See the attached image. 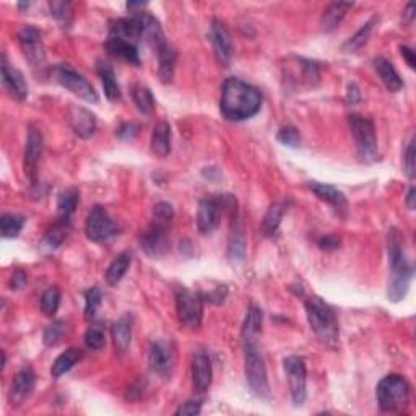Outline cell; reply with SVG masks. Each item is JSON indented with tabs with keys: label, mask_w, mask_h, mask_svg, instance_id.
Masks as SVG:
<instances>
[{
	"label": "cell",
	"mask_w": 416,
	"mask_h": 416,
	"mask_svg": "<svg viewBox=\"0 0 416 416\" xmlns=\"http://www.w3.org/2000/svg\"><path fill=\"white\" fill-rule=\"evenodd\" d=\"M115 135L120 140H134L138 135V125L134 122H125L115 130Z\"/></svg>",
	"instance_id": "49"
},
{
	"label": "cell",
	"mask_w": 416,
	"mask_h": 416,
	"mask_svg": "<svg viewBox=\"0 0 416 416\" xmlns=\"http://www.w3.org/2000/svg\"><path fill=\"white\" fill-rule=\"evenodd\" d=\"M403 17H405L406 23L413 22V18H415V3H408V6H406L405 12H403Z\"/></svg>",
	"instance_id": "56"
},
{
	"label": "cell",
	"mask_w": 416,
	"mask_h": 416,
	"mask_svg": "<svg viewBox=\"0 0 416 416\" xmlns=\"http://www.w3.org/2000/svg\"><path fill=\"white\" fill-rule=\"evenodd\" d=\"M307 189L319 198V200L328 203V205H330L335 211H338V214H342V215L346 214V208H348L346 197H345V193H343L342 191H338L337 187L330 186V184L319 182V181H309Z\"/></svg>",
	"instance_id": "19"
},
{
	"label": "cell",
	"mask_w": 416,
	"mask_h": 416,
	"mask_svg": "<svg viewBox=\"0 0 416 416\" xmlns=\"http://www.w3.org/2000/svg\"><path fill=\"white\" fill-rule=\"evenodd\" d=\"M113 342L115 350L119 353H125L129 350L130 342H132V317L122 316L113 326Z\"/></svg>",
	"instance_id": "30"
},
{
	"label": "cell",
	"mask_w": 416,
	"mask_h": 416,
	"mask_svg": "<svg viewBox=\"0 0 416 416\" xmlns=\"http://www.w3.org/2000/svg\"><path fill=\"white\" fill-rule=\"evenodd\" d=\"M81 356H83V353H81L79 348H69V350H65L62 355L56 358L54 365L51 367V376L54 377V379H59V377L67 374V372L81 360Z\"/></svg>",
	"instance_id": "31"
},
{
	"label": "cell",
	"mask_w": 416,
	"mask_h": 416,
	"mask_svg": "<svg viewBox=\"0 0 416 416\" xmlns=\"http://www.w3.org/2000/svg\"><path fill=\"white\" fill-rule=\"evenodd\" d=\"M400 52L401 56L405 57L406 64H408L410 69H415V51L408 46H400Z\"/></svg>",
	"instance_id": "54"
},
{
	"label": "cell",
	"mask_w": 416,
	"mask_h": 416,
	"mask_svg": "<svg viewBox=\"0 0 416 416\" xmlns=\"http://www.w3.org/2000/svg\"><path fill=\"white\" fill-rule=\"evenodd\" d=\"M202 411V400L200 399H192L187 400L186 403H182L176 410L177 416H186V415H198Z\"/></svg>",
	"instance_id": "48"
},
{
	"label": "cell",
	"mask_w": 416,
	"mask_h": 416,
	"mask_svg": "<svg viewBox=\"0 0 416 416\" xmlns=\"http://www.w3.org/2000/svg\"><path fill=\"white\" fill-rule=\"evenodd\" d=\"M262 108V95L255 86L241 79H226L221 86L220 109L228 120H246Z\"/></svg>",
	"instance_id": "1"
},
{
	"label": "cell",
	"mask_w": 416,
	"mask_h": 416,
	"mask_svg": "<svg viewBox=\"0 0 416 416\" xmlns=\"http://www.w3.org/2000/svg\"><path fill=\"white\" fill-rule=\"evenodd\" d=\"M51 17H54L57 22L61 23L62 28H69L74 20V13H72V7L69 2H51Z\"/></svg>",
	"instance_id": "42"
},
{
	"label": "cell",
	"mask_w": 416,
	"mask_h": 416,
	"mask_svg": "<svg viewBox=\"0 0 416 416\" xmlns=\"http://www.w3.org/2000/svg\"><path fill=\"white\" fill-rule=\"evenodd\" d=\"M96 72H98L101 83H103V90L106 98L109 101H119L120 99V86L115 80V74L108 62L98 61L96 62Z\"/></svg>",
	"instance_id": "28"
},
{
	"label": "cell",
	"mask_w": 416,
	"mask_h": 416,
	"mask_svg": "<svg viewBox=\"0 0 416 416\" xmlns=\"http://www.w3.org/2000/svg\"><path fill=\"white\" fill-rule=\"evenodd\" d=\"M262 321H264L262 309L257 306H250L248 311V316L244 319L243 330H241V335H243L244 342H254L255 335L262 330Z\"/></svg>",
	"instance_id": "34"
},
{
	"label": "cell",
	"mask_w": 416,
	"mask_h": 416,
	"mask_svg": "<svg viewBox=\"0 0 416 416\" xmlns=\"http://www.w3.org/2000/svg\"><path fill=\"white\" fill-rule=\"evenodd\" d=\"M130 95H132V99L135 106H137V109L140 111L142 114H152L153 109H154V98L152 95V91H150L147 86L143 85H135L132 91H130Z\"/></svg>",
	"instance_id": "37"
},
{
	"label": "cell",
	"mask_w": 416,
	"mask_h": 416,
	"mask_svg": "<svg viewBox=\"0 0 416 416\" xmlns=\"http://www.w3.org/2000/svg\"><path fill=\"white\" fill-rule=\"evenodd\" d=\"M389 267L390 278L387 298L392 303H400L406 296L410 282L413 278V267L405 254V243L395 228L389 233Z\"/></svg>",
	"instance_id": "2"
},
{
	"label": "cell",
	"mask_w": 416,
	"mask_h": 416,
	"mask_svg": "<svg viewBox=\"0 0 416 416\" xmlns=\"http://www.w3.org/2000/svg\"><path fill=\"white\" fill-rule=\"evenodd\" d=\"M54 77L59 83L67 88L72 93L79 96V98L88 101V103H98L99 96L96 93L95 86L85 79L83 75L79 74L75 69H72L70 65L61 64L54 69Z\"/></svg>",
	"instance_id": "8"
},
{
	"label": "cell",
	"mask_w": 416,
	"mask_h": 416,
	"mask_svg": "<svg viewBox=\"0 0 416 416\" xmlns=\"http://www.w3.org/2000/svg\"><path fill=\"white\" fill-rule=\"evenodd\" d=\"M415 200H416V189L410 187L408 193H406V205H408L410 210H415Z\"/></svg>",
	"instance_id": "55"
},
{
	"label": "cell",
	"mask_w": 416,
	"mask_h": 416,
	"mask_svg": "<svg viewBox=\"0 0 416 416\" xmlns=\"http://www.w3.org/2000/svg\"><path fill=\"white\" fill-rule=\"evenodd\" d=\"M158 56V79L161 83H171L174 79V69H176L177 52L174 47L166 42L157 51Z\"/></svg>",
	"instance_id": "24"
},
{
	"label": "cell",
	"mask_w": 416,
	"mask_h": 416,
	"mask_svg": "<svg viewBox=\"0 0 416 416\" xmlns=\"http://www.w3.org/2000/svg\"><path fill=\"white\" fill-rule=\"evenodd\" d=\"M285 211H287V203L285 202H275L269 207L267 214H265L262 225H260V231L265 238H272L280 228Z\"/></svg>",
	"instance_id": "29"
},
{
	"label": "cell",
	"mask_w": 416,
	"mask_h": 416,
	"mask_svg": "<svg viewBox=\"0 0 416 416\" xmlns=\"http://www.w3.org/2000/svg\"><path fill=\"white\" fill-rule=\"evenodd\" d=\"M69 233H70V220L61 218L59 216L56 223L46 231L45 244L49 249H57L62 243H64Z\"/></svg>",
	"instance_id": "35"
},
{
	"label": "cell",
	"mask_w": 416,
	"mask_h": 416,
	"mask_svg": "<svg viewBox=\"0 0 416 416\" xmlns=\"http://www.w3.org/2000/svg\"><path fill=\"white\" fill-rule=\"evenodd\" d=\"M353 8V2H333L322 13L321 26L326 33H330L340 25L343 18L346 17L348 10Z\"/></svg>",
	"instance_id": "27"
},
{
	"label": "cell",
	"mask_w": 416,
	"mask_h": 416,
	"mask_svg": "<svg viewBox=\"0 0 416 416\" xmlns=\"http://www.w3.org/2000/svg\"><path fill=\"white\" fill-rule=\"evenodd\" d=\"M25 218L15 214H3L0 216V230H2L3 238H17L23 230Z\"/></svg>",
	"instance_id": "38"
},
{
	"label": "cell",
	"mask_w": 416,
	"mask_h": 416,
	"mask_svg": "<svg viewBox=\"0 0 416 416\" xmlns=\"http://www.w3.org/2000/svg\"><path fill=\"white\" fill-rule=\"evenodd\" d=\"M234 195L231 193H216V195H207L198 202L197 210V228L202 234H210L220 225V218L223 214L231 216L236 215Z\"/></svg>",
	"instance_id": "3"
},
{
	"label": "cell",
	"mask_w": 416,
	"mask_h": 416,
	"mask_svg": "<svg viewBox=\"0 0 416 416\" xmlns=\"http://www.w3.org/2000/svg\"><path fill=\"white\" fill-rule=\"evenodd\" d=\"M317 244L322 250H335L338 249V246H340V239L333 234H326L319 239Z\"/></svg>",
	"instance_id": "50"
},
{
	"label": "cell",
	"mask_w": 416,
	"mask_h": 416,
	"mask_svg": "<svg viewBox=\"0 0 416 416\" xmlns=\"http://www.w3.org/2000/svg\"><path fill=\"white\" fill-rule=\"evenodd\" d=\"M85 345L88 350L93 351H99L101 348H104L106 332L99 323H93V326L88 327V330L85 332Z\"/></svg>",
	"instance_id": "40"
},
{
	"label": "cell",
	"mask_w": 416,
	"mask_h": 416,
	"mask_svg": "<svg viewBox=\"0 0 416 416\" xmlns=\"http://www.w3.org/2000/svg\"><path fill=\"white\" fill-rule=\"evenodd\" d=\"M346 103L350 106H356L361 101V91L358 88L356 83H350L346 88V96H345Z\"/></svg>",
	"instance_id": "51"
},
{
	"label": "cell",
	"mask_w": 416,
	"mask_h": 416,
	"mask_svg": "<svg viewBox=\"0 0 416 416\" xmlns=\"http://www.w3.org/2000/svg\"><path fill=\"white\" fill-rule=\"evenodd\" d=\"M405 163H403V168H405V174L408 176L410 179L415 177V142L413 140H410L408 147L405 150Z\"/></svg>",
	"instance_id": "47"
},
{
	"label": "cell",
	"mask_w": 416,
	"mask_h": 416,
	"mask_svg": "<svg viewBox=\"0 0 416 416\" xmlns=\"http://www.w3.org/2000/svg\"><path fill=\"white\" fill-rule=\"evenodd\" d=\"M101 303H103V293L98 287L90 288L88 291L85 293V319L86 321H91L96 316V311H98Z\"/></svg>",
	"instance_id": "43"
},
{
	"label": "cell",
	"mask_w": 416,
	"mask_h": 416,
	"mask_svg": "<svg viewBox=\"0 0 416 416\" xmlns=\"http://www.w3.org/2000/svg\"><path fill=\"white\" fill-rule=\"evenodd\" d=\"M130 262H132V254L130 253L119 254L118 257L111 262L108 270H106V275H104L106 283H108L109 287H115V285L124 278V275L127 273Z\"/></svg>",
	"instance_id": "32"
},
{
	"label": "cell",
	"mask_w": 416,
	"mask_h": 416,
	"mask_svg": "<svg viewBox=\"0 0 416 416\" xmlns=\"http://www.w3.org/2000/svg\"><path fill=\"white\" fill-rule=\"evenodd\" d=\"M169 226L171 225L158 223V221L152 220L148 228L140 236V246L145 253L152 257H159L166 253L169 243Z\"/></svg>",
	"instance_id": "14"
},
{
	"label": "cell",
	"mask_w": 416,
	"mask_h": 416,
	"mask_svg": "<svg viewBox=\"0 0 416 416\" xmlns=\"http://www.w3.org/2000/svg\"><path fill=\"white\" fill-rule=\"evenodd\" d=\"M61 306V289L57 287L47 288L41 296V311L47 317H54Z\"/></svg>",
	"instance_id": "39"
},
{
	"label": "cell",
	"mask_w": 416,
	"mask_h": 416,
	"mask_svg": "<svg viewBox=\"0 0 416 416\" xmlns=\"http://www.w3.org/2000/svg\"><path fill=\"white\" fill-rule=\"evenodd\" d=\"M348 125H350L353 138H355L358 159L366 164L377 161L379 148H377L376 129L372 120L369 118H365V115L353 114L348 118Z\"/></svg>",
	"instance_id": "6"
},
{
	"label": "cell",
	"mask_w": 416,
	"mask_h": 416,
	"mask_svg": "<svg viewBox=\"0 0 416 416\" xmlns=\"http://www.w3.org/2000/svg\"><path fill=\"white\" fill-rule=\"evenodd\" d=\"M304 306H306L309 326L319 337V340L328 346H335L338 343V322L332 307L323 303L321 298L307 299Z\"/></svg>",
	"instance_id": "4"
},
{
	"label": "cell",
	"mask_w": 416,
	"mask_h": 416,
	"mask_svg": "<svg viewBox=\"0 0 416 416\" xmlns=\"http://www.w3.org/2000/svg\"><path fill=\"white\" fill-rule=\"evenodd\" d=\"M36 384V374L30 367H23L13 377L10 390H8V401L12 406H18L33 394Z\"/></svg>",
	"instance_id": "17"
},
{
	"label": "cell",
	"mask_w": 416,
	"mask_h": 416,
	"mask_svg": "<svg viewBox=\"0 0 416 416\" xmlns=\"http://www.w3.org/2000/svg\"><path fill=\"white\" fill-rule=\"evenodd\" d=\"M211 379H214V371H211L210 358L203 351L195 353L192 360L193 390H195L197 394H205V392L210 389Z\"/></svg>",
	"instance_id": "18"
},
{
	"label": "cell",
	"mask_w": 416,
	"mask_h": 416,
	"mask_svg": "<svg viewBox=\"0 0 416 416\" xmlns=\"http://www.w3.org/2000/svg\"><path fill=\"white\" fill-rule=\"evenodd\" d=\"M374 69L377 75L381 77L382 83L385 85V88L392 91V93H397L403 88V80L400 79L399 72L395 70L394 64L390 61H387L385 57H377L374 59Z\"/></svg>",
	"instance_id": "25"
},
{
	"label": "cell",
	"mask_w": 416,
	"mask_h": 416,
	"mask_svg": "<svg viewBox=\"0 0 416 416\" xmlns=\"http://www.w3.org/2000/svg\"><path fill=\"white\" fill-rule=\"evenodd\" d=\"M2 83L15 99L23 101L28 98L30 88H28L25 77H23L22 72L15 69V67L8 65L6 57H3L2 61Z\"/></svg>",
	"instance_id": "20"
},
{
	"label": "cell",
	"mask_w": 416,
	"mask_h": 416,
	"mask_svg": "<svg viewBox=\"0 0 416 416\" xmlns=\"http://www.w3.org/2000/svg\"><path fill=\"white\" fill-rule=\"evenodd\" d=\"M226 294H228V289H226V287H223V285H221V287H216L215 288V291L208 293L207 298H208V301H210V303L221 304V303L225 301Z\"/></svg>",
	"instance_id": "52"
},
{
	"label": "cell",
	"mask_w": 416,
	"mask_h": 416,
	"mask_svg": "<svg viewBox=\"0 0 416 416\" xmlns=\"http://www.w3.org/2000/svg\"><path fill=\"white\" fill-rule=\"evenodd\" d=\"M244 372L253 394L260 400H270L267 366L255 342H244Z\"/></svg>",
	"instance_id": "5"
},
{
	"label": "cell",
	"mask_w": 416,
	"mask_h": 416,
	"mask_svg": "<svg viewBox=\"0 0 416 416\" xmlns=\"http://www.w3.org/2000/svg\"><path fill=\"white\" fill-rule=\"evenodd\" d=\"M210 41L214 46L215 57L218 61L220 65L228 67L231 59H233V41H231V35L228 28L223 22H220L218 18H214L210 26Z\"/></svg>",
	"instance_id": "15"
},
{
	"label": "cell",
	"mask_w": 416,
	"mask_h": 416,
	"mask_svg": "<svg viewBox=\"0 0 416 416\" xmlns=\"http://www.w3.org/2000/svg\"><path fill=\"white\" fill-rule=\"evenodd\" d=\"M153 221H158V223L171 225L174 220V208L171 203L168 202H159L153 207Z\"/></svg>",
	"instance_id": "46"
},
{
	"label": "cell",
	"mask_w": 416,
	"mask_h": 416,
	"mask_svg": "<svg viewBox=\"0 0 416 416\" xmlns=\"http://www.w3.org/2000/svg\"><path fill=\"white\" fill-rule=\"evenodd\" d=\"M377 401L382 411H401L410 401V385L403 376L389 374L377 385Z\"/></svg>",
	"instance_id": "7"
},
{
	"label": "cell",
	"mask_w": 416,
	"mask_h": 416,
	"mask_svg": "<svg viewBox=\"0 0 416 416\" xmlns=\"http://www.w3.org/2000/svg\"><path fill=\"white\" fill-rule=\"evenodd\" d=\"M41 153H42V134L40 129L35 127V125H30V127H28L26 145H25V173L28 174V177L31 179L33 186L38 184L36 169H38V163H40Z\"/></svg>",
	"instance_id": "16"
},
{
	"label": "cell",
	"mask_w": 416,
	"mask_h": 416,
	"mask_svg": "<svg viewBox=\"0 0 416 416\" xmlns=\"http://www.w3.org/2000/svg\"><path fill=\"white\" fill-rule=\"evenodd\" d=\"M150 367L154 374L163 379H169L173 376L174 366H176V348L171 340H154L150 346L148 353Z\"/></svg>",
	"instance_id": "12"
},
{
	"label": "cell",
	"mask_w": 416,
	"mask_h": 416,
	"mask_svg": "<svg viewBox=\"0 0 416 416\" xmlns=\"http://www.w3.org/2000/svg\"><path fill=\"white\" fill-rule=\"evenodd\" d=\"M140 40L147 42L152 49L157 52L163 45H166V38H164L163 28L159 25V22L150 13L142 15V33H140Z\"/></svg>",
	"instance_id": "23"
},
{
	"label": "cell",
	"mask_w": 416,
	"mask_h": 416,
	"mask_svg": "<svg viewBox=\"0 0 416 416\" xmlns=\"http://www.w3.org/2000/svg\"><path fill=\"white\" fill-rule=\"evenodd\" d=\"M246 255V239L243 233H236L231 236L230 244H228V259L233 260V262H241Z\"/></svg>",
	"instance_id": "44"
},
{
	"label": "cell",
	"mask_w": 416,
	"mask_h": 416,
	"mask_svg": "<svg viewBox=\"0 0 416 416\" xmlns=\"http://www.w3.org/2000/svg\"><path fill=\"white\" fill-rule=\"evenodd\" d=\"M277 140L282 145H287V147L298 148L301 145V134L293 125H287V127H282L278 130Z\"/></svg>",
	"instance_id": "45"
},
{
	"label": "cell",
	"mask_w": 416,
	"mask_h": 416,
	"mask_svg": "<svg viewBox=\"0 0 416 416\" xmlns=\"http://www.w3.org/2000/svg\"><path fill=\"white\" fill-rule=\"evenodd\" d=\"M376 23H377V17L369 18V20H367L365 25H362L360 30L355 33V35H353L351 38H348L342 49L345 52H355L358 49H361V47L367 42V40H369V36H371L372 30H374Z\"/></svg>",
	"instance_id": "36"
},
{
	"label": "cell",
	"mask_w": 416,
	"mask_h": 416,
	"mask_svg": "<svg viewBox=\"0 0 416 416\" xmlns=\"http://www.w3.org/2000/svg\"><path fill=\"white\" fill-rule=\"evenodd\" d=\"M26 285V273L23 270H17L12 275V282H10V288L12 289H20Z\"/></svg>",
	"instance_id": "53"
},
{
	"label": "cell",
	"mask_w": 416,
	"mask_h": 416,
	"mask_svg": "<svg viewBox=\"0 0 416 416\" xmlns=\"http://www.w3.org/2000/svg\"><path fill=\"white\" fill-rule=\"evenodd\" d=\"M106 49H108L109 54L119 57V59L129 62V64L140 65L138 49L137 46H135V42L132 41L109 35L108 41H106Z\"/></svg>",
	"instance_id": "22"
},
{
	"label": "cell",
	"mask_w": 416,
	"mask_h": 416,
	"mask_svg": "<svg viewBox=\"0 0 416 416\" xmlns=\"http://www.w3.org/2000/svg\"><path fill=\"white\" fill-rule=\"evenodd\" d=\"M69 122L72 130L81 138H90L96 130L95 114L77 104H72L69 108Z\"/></svg>",
	"instance_id": "21"
},
{
	"label": "cell",
	"mask_w": 416,
	"mask_h": 416,
	"mask_svg": "<svg viewBox=\"0 0 416 416\" xmlns=\"http://www.w3.org/2000/svg\"><path fill=\"white\" fill-rule=\"evenodd\" d=\"M176 311L179 322L189 328H197L203 317L202 294L193 293L187 288H179L176 291Z\"/></svg>",
	"instance_id": "10"
},
{
	"label": "cell",
	"mask_w": 416,
	"mask_h": 416,
	"mask_svg": "<svg viewBox=\"0 0 416 416\" xmlns=\"http://www.w3.org/2000/svg\"><path fill=\"white\" fill-rule=\"evenodd\" d=\"M152 152L159 158H166L171 153V125L161 120L153 127Z\"/></svg>",
	"instance_id": "26"
},
{
	"label": "cell",
	"mask_w": 416,
	"mask_h": 416,
	"mask_svg": "<svg viewBox=\"0 0 416 416\" xmlns=\"http://www.w3.org/2000/svg\"><path fill=\"white\" fill-rule=\"evenodd\" d=\"M79 202H80L79 189L70 187V189H65V191H62L59 193V197H57V214H59L61 218L70 220L72 215L75 214Z\"/></svg>",
	"instance_id": "33"
},
{
	"label": "cell",
	"mask_w": 416,
	"mask_h": 416,
	"mask_svg": "<svg viewBox=\"0 0 416 416\" xmlns=\"http://www.w3.org/2000/svg\"><path fill=\"white\" fill-rule=\"evenodd\" d=\"M85 233L86 238L93 243H104L119 233V226L111 218L104 207L96 205L86 216Z\"/></svg>",
	"instance_id": "9"
},
{
	"label": "cell",
	"mask_w": 416,
	"mask_h": 416,
	"mask_svg": "<svg viewBox=\"0 0 416 416\" xmlns=\"http://www.w3.org/2000/svg\"><path fill=\"white\" fill-rule=\"evenodd\" d=\"M18 42H20L23 54L33 67H42L46 61L45 46H42V36L38 28L26 25L18 31Z\"/></svg>",
	"instance_id": "13"
},
{
	"label": "cell",
	"mask_w": 416,
	"mask_h": 416,
	"mask_svg": "<svg viewBox=\"0 0 416 416\" xmlns=\"http://www.w3.org/2000/svg\"><path fill=\"white\" fill-rule=\"evenodd\" d=\"M283 367L288 377L293 403L296 406H301L307 397L306 362L299 356H288L283 360Z\"/></svg>",
	"instance_id": "11"
},
{
	"label": "cell",
	"mask_w": 416,
	"mask_h": 416,
	"mask_svg": "<svg viewBox=\"0 0 416 416\" xmlns=\"http://www.w3.org/2000/svg\"><path fill=\"white\" fill-rule=\"evenodd\" d=\"M67 332V322L65 321H54L51 326L46 327L45 333H42V342L46 346H54L64 338Z\"/></svg>",
	"instance_id": "41"
}]
</instances>
